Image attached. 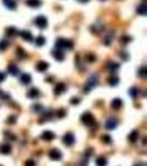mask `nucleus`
<instances>
[{
    "instance_id": "9d476101",
    "label": "nucleus",
    "mask_w": 147,
    "mask_h": 166,
    "mask_svg": "<svg viewBox=\"0 0 147 166\" xmlns=\"http://www.w3.org/2000/svg\"><path fill=\"white\" fill-rule=\"evenodd\" d=\"M11 151H12V147L8 143H4L0 145V154H2V155H9L11 153Z\"/></svg>"
},
{
    "instance_id": "9b49d317",
    "label": "nucleus",
    "mask_w": 147,
    "mask_h": 166,
    "mask_svg": "<svg viewBox=\"0 0 147 166\" xmlns=\"http://www.w3.org/2000/svg\"><path fill=\"white\" fill-rule=\"evenodd\" d=\"M123 106V101L118 98H115V99L111 102V108L113 110H121Z\"/></svg>"
},
{
    "instance_id": "e433bc0d",
    "label": "nucleus",
    "mask_w": 147,
    "mask_h": 166,
    "mask_svg": "<svg viewBox=\"0 0 147 166\" xmlns=\"http://www.w3.org/2000/svg\"><path fill=\"white\" fill-rule=\"evenodd\" d=\"M88 155H85V156L82 158V161H81L80 166H88Z\"/></svg>"
},
{
    "instance_id": "7ed1b4c3",
    "label": "nucleus",
    "mask_w": 147,
    "mask_h": 166,
    "mask_svg": "<svg viewBox=\"0 0 147 166\" xmlns=\"http://www.w3.org/2000/svg\"><path fill=\"white\" fill-rule=\"evenodd\" d=\"M55 47L58 49H61V48L72 49L73 48V41L72 40H67V39H63V38H59L56 40V42H55Z\"/></svg>"
},
{
    "instance_id": "ddd939ff",
    "label": "nucleus",
    "mask_w": 147,
    "mask_h": 166,
    "mask_svg": "<svg viewBox=\"0 0 147 166\" xmlns=\"http://www.w3.org/2000/svg\"><path fill=\"white\" fill-rule=\"evenodd\" d=\"M35 69L39 71V72H46L48 69H49V63L46 62V61H39L35 66Z\"/></svg>"
},
{
    "instance_id": "1a4fd4ad",
    "label": "nucleus",
    "mask_w": 147,
    "mask_h": 166,
    "mask_svg": "<svg viewBox=\"0 0 147 166\" xmlns=\"http://www.w3.org/2000/svg\"><path fill=\"white\" fill-rule=\"evenodd\" d=\"M65 90H67V85H65V83L59 82L58 84H56V85H55L53 92H54L55 95H61L62 93H64V92H65Z\"/></svg>"
},
{
    "instance_id": "58836bf2",
    "label": "nucleus",
    "mask_w": 147,
    "mask_h": 166,
    "mask_svg": "<svg viewBox=\"0 0 147 166\" xmlns=\"http://www.w3.org/2000/svg\"><path fill=\"white\" fill-rule=\"evenodd\" d=\"M8 48V41H1V43H0V49L1 50H4Z\"/></svg>"
},
{
    "instance_id": "37998d69",
    "label": "nucleus",
    "mask_w": 147,
    "mask_h": 166,
    "mask_svg": "<svg viewBox=\"0 0 147 166\" xmlns=\"http://www.w3.org/2000/svg\"><path fill=\"white\" fill-rule=\"evenodd\" d=\"M46 82H53V80H52V78H50V76H49V78H46Z\"/></svg>"
},
{
    "instance_id": "f704fd0d",
    "label": "nucleus",
    "mask_w": 147,
    "mask_h": 166,
    "mask_svg": "<svg viewBox=\"0 0 147 166\" xmlns=\"http://www.w3.org/2000/svg\"><path fill=\"white\" fill-rule=\"evenodd\" d=\"M32 110H33L34 112H41L43 108H42L41 104H34L33 106H32Z\"/></svg>"
},
{
    "instance_id": "4c0bfd02",
    "label": "nucleus",
    "mask_w": 147,
    "mask_h": 166,
    "mask_svg": "<svg viewBox=\"0 0 147 166\" xmlns=\"http://www.w3.org/2000/svg\"><path fill=\"white\" fill-rule=\"evenodd\" d=\"M25 166H35V162L32 158H29L25 162Z\"/></svg>"
},
{
    "instance_id": "423d86ee",
    "label": "nucleus",
    "mask_w": 147,
    "mask_h": 166,
    "mask_svg": "<svg viewBox=\"0 0 147 166\" xmlns=\"http://www.w3.org/2000/svg\"><path fill=\"white\" fill-rule=\"evenodd\" d=\"M118 121L115 117H109L107 119V121L105 122V129L107 130H115L117 127Z\"/></svg>"
},
{
    "instance_id": "393cba45",
    "label": "nucleus",
    "mask_w": 147,
    "mask_h": 166,
    "mask_svg": "<svg viewBox=\"0 0 147 166\" xmlns=\"http://www.w3.org/2000/svg\"><path fill=\"white\" fill-rule=\"evenodd\" d=\"M112 137L107 135V134H104V135H102L101 136V142L102 143H104V144H111L112 143Z\"/></svg>"
},
{
    "instance_id": "b1692460",
    "label": "nucleus",
    "mask_w": 147,
    "mask_h": 166,
    "mask_svg": "<svg viewBox=\"0 0 147 166\" xmlns=\"http://www.w3.org/2000/svg\"><path fill=\"white\" fill-rule=\"evenodd\" d=\"M107 82H109V84L111 87H116L118 84V82H119V80H118L117 76H109Z\"/></svg>"
},
{
    "instance_id": "6ab92c4d",
    "label": "nucleus",
    "mask_w": 147,
    "mask_h": 166,
    "mask_svg": "<svg viewBox=\"0 0 147 166\" xmlns=\"http://www.w3.org/2000/svg\"><path fill=\"white\" fill-rule=\"evenodd\" d=\"M41 4V0H27V6H29L30 8H39Z\"/></svg>"
},
{
    "instance_id": "c9c22d12",
    "label": "nucleus",
    "mask_w": 147,
    "mask_h": 166,
    "mask_svg": "<svg viewBox=\"0 0 147 166\" xmlns=\"http://www.w3.org/2000/svg\"><path fill=\"white\" fill-rule=\"evenodd\" d=\"M4 136L7 137L8 140H13V141L17 138V137H16V135H13L11 132H4Z\"/></svg>"
},
{
    "instance_id": "cd10ccee",
    "label": "nucleus",
    "mask_w": 147,
    "mask_h": 166,
    "mask_svg": "<svg viewBox=\"0 0 147 166\" xmlns=\"http://www.w3.org/2000/svg\"><path fill=\"white\" fill-rule=\"evenodd\" d=\"M138 75L140 76V78H146L147 75V68L146 66H140L138 70Z\"/></svg>"
},
{
    "instance_id": "72a5a7b5",
    "label": "nucleus",
    "mask_w": 147,
    "mask_h": 166,
    "mask_svg": "<svg viewBox=\"0 0 147 166\" xmlns=\"http://www.w3.org/2000/svg\"><path fill=\"white\" fill-rule=\"evenodd\" d=\"M7 122H8V124L10 125H12L14 124L16 122H17V116H14V115H10L8 117V120H7Z\"/></svg>"
},
{
    "instance_id": "de8ad7c7",
    "label": "nucleus",
    "mask_w": 147,
    "mask_h": 166,
    "mask_svg": "<svg viewBox=\"0 0 147 166\" xmlns=\"http://www.w3.org/2000/svg\"><path fill=\"white\" fill-rule=\"evenodd\" d=\"M0 166H1V165H0Z\"/></svg>"
},
{
    "instance_id": "2f4dec72",
    "label": "nucleus",
    "mask_w": 147,
    "mask_h": 166,
    "mask_svg": "<svg viewBox=\"0 0 147 166\" xmlns=\"http://www.w3.org/2000/svg\"><path fill=\"white\" fill-rule=\"evenodd\" d=\"M65 115H67V112H65V110H64V108H60V110L56 111V116H58L59 119H63Z\"/></svg>"
},
{
    "instance_id": "bb28decb",
    "label": "nucleus",
    "mask_w": 147,
    "mask_h": 166,
    "mask_svg": "<svg viewBox=\"0 0 147 166\" xmlns=\"http://www.w3.org/2000/svg\"><path fill=\"white\" fill-rule=\"evenodd\" d=\"M138 92L139 90L137 89V87H132V89H130V91H128V93H130V95L133 98V99H136L137 96H138Z\"/></svg>"
},
{
    "instance_id": "412c9836",
    "label": "nucleus",
    "mask_w": 147,
    "mask_h": 166,
    "mask_svg": "<svg viewBox=\"0 0 147 166\" xmlns=\"http://www.w3.org/2000/svg\"><path fill=\"white\" fill-rule=\"evenodd\" d=\"M31 75L29 74V73H23V74L21 75L20 78V82L22 83V84H29L30 82H31Z\"/></svg>"
},
{
    "instance_id": "dca6fc26",
    "label": "nucleus",
    "mask_w": 147,
    "mask_h": 166,
    "mask_svg": "<svg viewBox=\"0 0 147 166\" xmlns=\"http://www.w3.org/2000/svg\"><path fill=\"white\" fill-rule=\"evenodd\" d=\"M106 69H107L109 72H116V71L119 69V64L116 62H114V61H109V62H107V64H106Z\"/></svg>"
},
{
    "instance_id": "7c9ffc66",
    "label": "nucleus",
    "mask_w": 147,
    "mask_h": 166,
    "mask_svg": "<svg viewBox=\"0 0 147 166\" xmlns=\"http://www.w3.org/2000/svg\"><path fill=\"white\" fill-rule=\"evenodd\" d=\"M137 12L139 13V15H145L146 13V4H140L138 8H137Z\"/></svg>"
},
{
    "instance_id": "aec40b11",
    "label": "nucleus",
    "mask_w": 147,
    "mask_h": 166,
    "mask_svg": "<svg viewBox=\"0 0 147 166\" xmlns=\"http://www.w3.org/2000/svg\"><path fill=\"white\" fill-rule=\"evenodd\" d=\"M8 72L11 75H18L19 74V68H18L16 64L11 63V64H9V66H8Z\"/></svg>"
},
{
    "instance_id": "2eb2a0df",
    "label": "nucleus",
    "mask_w": 147,
    "mask_h": 166,
    "mask_svg": "<svg viewBox=\"0 0 147 166\" xmlns=\"http://www.w3.org/2000/svg\"><path fill=\"white\" fill-rule=\"evenodd\" d=\"M138 137H139V132L136 131V130H134V131H132V132L128 134L127 138H128V141H130V143H136L137 140H138Z\"/></svg>"
},
{
    "instance_id": "4be33fe9",
    "label": "nucleus",
    "mask_w": 147,
    "mask_h": 166,
    "mask_svg": "<svg viewBox=\"0 0 147 166\" xmlns=\"http://www.w3.org/2000/svg\"><path fill=\"white\" fill-rule=\"evenodd\" d=\"M95 164H96V166H106L107 165V159L104 156H100V157L96 158Z\"/></svg>"
},
{
    "instance_id": "0eeeda50",
    "label": "nucleus",
    "mask_w": 147,
    "mask_h": 166,
    "mask_svg": "<svg viewBox=\"0 0 147 166\" xmlns=\"http://www.w3.org/2000/svg\"><path fill=\"white\" fill-rule=\"evenodd\" d=\"M34 23H35V25H37V27H39V28L44 29L46 25H48V20H46V18L44 16H39V17H37V18H35Z\"/></svg>"
},
{
    "instance_id": "a18cd8bd",
    "label": "nucleus",
    "mask_w": 147,
    "mask_h": 166,
    "mask_svg": "<svg viewBox=\"0 0 147 166\" xmlns=\"http://www.w3.org/2000/svg\"><path fill=\"white\" fill-rule=\"evenodd\" d=\"M79 2H82V4H84V2H88V0H77Z\"/></svg>"
},
{
    "instance_id": "79ce46f5",
    "label": "nucleus",
    "mask_w": 147,
    "mask_h": 166,
    "mask_svg": "<svg viewBox=\"0 0 147 166\" xmlns=\"http://www.w3.org/2000/svg\"><path fill=\"white\" fill-rule=\"evenodd\" d=\"M4 79H6V74H4V73H2V72H0V83L2 82Z\"/></svg>"
},
{
    "instance_id": "a19ab883",
    "label": "nucleus",
    "mask_w": 147,
    "mask_h": 166,
    "mask_svg": "<svg viewBox=\"0 0 147 166\" xmlns=\"http://www.w3.org/2000/svg\"><path fill=\"white\" fill-rule=\"evenodd\" d=\"M121 41H123L124 43H126V42L130 41V37H127V36H124V37L121 38Z\"/></svg>"
},
{
    "instance_id": "f8f14e48",
    "label": "nucleus",
    "mask_w": 147,
    "mask_h": 166,
    "mask_svg": "<svg viewBox=\"0 0 147 166\" xmlns=\"http://www.w3.org/2000/svg\"><path fill=\"white\" fill-rule=\"evenodd\" d=\"M27 96L29 98V99H37L40 96V91H39L37 87H31L28 93H27Z\"/></svg>"
},
{
    "instance_id": "c03bdc74",
    "label": "nucleus",
    "mask_w": 147,
    "mask_h": 166,
    "mask_svg": "<svg viewBox=\"0 0 147 166\" xmlns=\"http://www.w3.org/2000/svg\"><path fill=\"white\" fill-rule=\"evenodd\" d=\"M134 166H146L145 164H142V163H138V164H135Z\"/></svg>"
},
{
    "instance_id": "49530a36",
    "label": "nucleus",
    "mask_w": 147,
    "mask_h": 166,
    "mask_svg": "<svg viewBox=\"0 0 147 166\" xmlns=\"http://www.w3.org/2000/svg\"><path fill=\"white\" fill-rule=\"evenodd\" d=\"M143 144H144V145L146 144V137H144V140H143Z\"/></svg>"
},
{
    "instance_id": "473e14b6",
    "label": "nucleus",
    "mask_w": 147,
    "mask_h": 166,
    "mask_svg": "<svg viewBox=\"0 0 147 166\" xmlns=\"http://www.w3.org/2000/svg\"><path fill=\"white\" fill-rule=\"evenodd\" d=\"M113 40V34L111 36V33H109L106 37H105L104 39V43H105V46H109V43H111V41Z\"/></svg>"
},
{
    "instance_id": "a211bd4d",
    "label": "nucleus",
    "mask_w": 147,
    "mask_h": 166,
    "mask_svg": "<svg viewBox=\"0 0 147 166\" xmlns=\"http://www.w3.org/2000/svg\"><path fill=\"white\" fill-rule=\"evenodd\" d=\"M2 4L10 10H14L17 8V2L14 0H2Z\"/></svg>"
},
{
    "instance_id": "a878e982",
    "label": "nucleus",
    "mask_w": 147,
    "mask_h": 166,
    "mask_svg": "<svg viewBox=\"0 0 147 166\" xmlns=\"http://www.w3.org/2000/svg\"><path fill=\"white\" fill-rule=\"evenodd\" d=\"M35 44L38 47H42L46 44V38L43 36H39L37 39H35Z\"/></svg>"
},
{
    "instance_id": "f03ea898",
    "label": "nucleus",
    "mask_w": 147,
    "mask_h": 166,
    "mask_svg": "<svg viewBox=\"0 0 147 166\" xmlns=\"http://www.w3.org/2000/svg\"><path fill=\"white\" fill-rule=\"evenodd\" d=\"M81 122L86 126H93L95 124V119L91 112H85L81 115Z\"/></svg>"
},
{
    "instance_id": "c85d7f7f",
    "label": "nucleus",
    "mask_w": 147,
    "mask_h": 166,
    "mask_svg": "<svg viewBox=\"0 0 147 166\" xmlns=\"http://www.w3.org/2000/svg\"><path fill=\"white\" fill-rule=\"evenodd\" d=\"M85 59H86V61L90 63H93L95 60H96V55L93 53H88L86 55H85Z\"/></svg>"
},
{
    "instance_id": "5701e85b",
    "label": "nucleus",
    "mask_w": 147,
    "mask_h": 166,
    "mask_svg": "<svg viewBox=\"0 0 147 166\" xmlns=\"http://www.w3.org/2000/svg\"><path fill=\"white\" fill-rule=\"evenodd\" d=\"M18 33V30L14 28V27H8L7 29H6V34L8 36V37H13V36H16Z\"/></svg>"
},
{
    "instance_id": "c756f323",
    "label": "nucleus",
    "mask_w": 147,
    "mask_h": 166,
    "mask_svg": "<svg viewBox=\"0 0 147 166\" xmlns=\"http://www.w3.org/2000/svg\"><path fill=\"white\" fill-rule=\"evenodd\" d=\"M17 55H18V58H25L27 57V53H25V50H22L21 48H18L17 49Z\"/></svg>"
},
{
    "instance_id": "f3484780",
    "label": "nucleus",
    "mask_w": 147,
    "mask_h": 166,
    "mask_svg": "<svg viewBox=\"0 0 147 166\" xmlns=\"http://www.w3.org/2000/svg\"><path fill=\"white\" fill-rule=\"evenodd\" d=\"M52 55H53V58H54L56 61H63V60H64V53L59 49L53 50V51H52Z\"/></svg>"
},
{
    "instance_id": "39448f33",
    "label": "nucleus",
    "mask_w": 147,
    "mask_h": 166,
    "mask_svg": "<svg viewBox=\"0 0 147 166\" xmlns=\"http://www.w3.org/2000/svg\"><path fill=\"white\" fill-rule=\"evenodd\" d=\"M48 156H49V158L52 159V161H61V159H62V153H61L58 149H50L49 153H48Z\"/></svg>"
},
{
    "instance_id": "6e6552de",
    "label": "nucleus",
    "mask_w": 147,
    "mask_h": 166,
    "mask_svg": "<svg viewBox=\"0 0 147 166\" xmlns=\"http://www.w3.org/2000/svg\"><path fill=\"white\" fill-rule=\"evenodd\" d=\"M40 138L46 142H51L55 138V134L52 132V131H44V132L40 135Z\"/></svg>"
},
{
    "instance_id": "4468645a",
    "label": "nucleus",
    "mask_w": 147,
    "mask_h": 166,
    "mask_svg": "<svg viewBox=\"0 0 147 166\" xmlns=\"http://www.w3.org/2000/svg\"><path fill=\"white\" fill-rule=\"evenodd\" d=\"M20 37L23 39V40H25V41H32L33 40V36H32V33L30 32V31H28V30H22L20 32Z\"/></svg>"
},
{
    "instance_id": "20e7f679",
    "label": "nucleus",
    "mask_w": 147,
    "mask_h": 166,
    "mask_svg": "<svg viewBox=\"0 0 147 166\" xmlns=\"http://www.w3.org/2000/svg\"><path fill=\"white\" fill-rule=\"evenodd\" d=\"M62 142H63V144H64L65 146L70 147V146L74 145V143H75V137H74V135H73L72 133L69 132L62 137Z\"/></svg>"
},
{
    "instance_id": "f257e3e1",
    "label": "nucleus",
    "mask_w": 147,
    "mask_h": 166,
    "mask_svg": "<svg viewBox=\"0 0 147 166\" xmlns=\"http://www.w3.org/2000/svg\"><path fill=\"white\" fill-rule=\"evenodd\" d=\"M97 84H98V76H97V74H92L88 79L86 84L84 85L83 91L85 92V93H88L92 89H94V87H96Z\"/></svg>"
},
{
    "instance_id": "ea45409f",
    "label": "nucleus",
    "mask_w": 147,
    "mask_h": 166,
    "mask_svg": "<svg viewBox=\"0 0 147 166\" xmlns=\"http://www.w3.org/2000/svg\"><path fill=\"white\" fill-rule=\"evenodd\" d=\"M81 102V100L79 98H72L71 101H70V103L71 104H79Z\"/></svg>"
}]
</instances>
